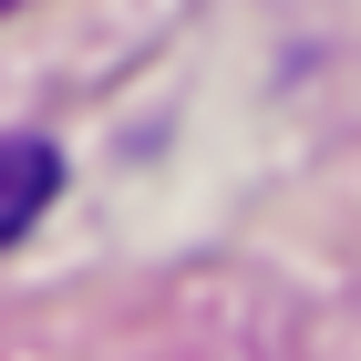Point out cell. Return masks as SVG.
<instances>
[{"label":"cell","instance_id":"1","mask_svg":"<svg viewBox=\"0 0 361 361\" xmlns=\"http://www.w3.org/2000/svg\"><path fill=\"white\" fill-rule=\"evenodd\" d=\"M52 196H62V155L42 135H11V145H0V248H21L31 217H42Z\"/></svg>","mask_w":361,"mask_h":361},{"label":"cell","instance_id":"2","mask_svg":"<svg viewBox=\"0 0 361 361\" xmlns=\"http://www.w3.org/2000/svg\"><path fill=\"white\" fill-rule=\"evenodd\" d=\"M0 11H21V0H0Z\"/></svg>","mask_w":361,"mask_h":361}]
</instances>
